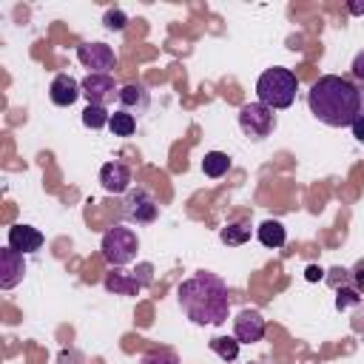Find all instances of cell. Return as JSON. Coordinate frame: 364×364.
<instances>
[{
  "label": "cell",
  "mask_w": 364,
  "mask_h": 364,
  "mask_svg": "<svg viewBox=\"0 0 364 364\" xmlns=\"http://www.w3.org/2000/svg\"><path fill=\"white\" fill-rule=\"evenodd\" d=\"M307 108L318 122L347 128L361 114V91L338 74H324L307 91Z\"/></svg>",
  "instance_id": "obj_1"
},
{
  "label": "cell",
  "mask_w": 364,
  "mask_h": 364,
  "mask_svg": "<svg viewBox=\"0 0 364 364\" xmlns=\"http://www.w3.org/2000/svg\"><path fill=\"white\" fill-rule=\"evenodd\" d=\"M182 313L193 324H225L230 313V299H228V284L216 273H196L185 279L176 290Z\"/></svg>",
  "instance_id": "obj_2"
},
{
  "label": "cell",
  "mask_w": 364,
  "mask_h": 364,
  "mask_svg": "<svg viewBox=\"0 0 364 364\" xmlns=\"http://www.w3.org/2000/svg\"><path fill=\"white\" fill-rule=\"evenodd\" d=\"M296 91H299V77L284 65H273V68L262 71L256 80V97L270 111L290 108L296 100Z\"/></svg>",
  "instance_id": "obj_3"
},
{
  "label": "cell",
  "mask_w": 364,
  "mask_h": 364,
  "mask_svg": "<svg viewBox=\"0 0 364 364\" xmlns=\"http://www.w3.org/2000/svg\"><path fill=\"white\" fill-rule=\"evenodd\" d=\"M136 250H139V239L131 228L125 225H114L105 230L102 242H100V253L102 259L111 264V267H125L136 259Z\"/></svg>",
  "instance_id": "obj_4"
},
{
  "label": "cell",
  "mask_w": 364,
  "mask_h": 364,
  "mask_svg": "<svg viewBox=\"0 0 364 364\" xmlns=\"http://www.w3.org/2000/svg\"><path fill=\"white\" fill-rule=\"evenodd\" d=\"M239 128H242V134L247 139H256V142L267 139L273 134V128H276V114L267 105H262L259 100L247 102V105L239 108Z\"/></svg>",
  "instance_id": "obj_5"
},
{
  "label": "cell",
  "mask_w": 364,
  "mask_h": 364,
  "mask_svg": "<svg viewBox=\"0 0 364 364\" xmlns=\"http://www.w3.org/2000/svg\"><path fill=\"white\" fill-rule=\"evenodd\" d=\"M151 273H154L151 262H142L139 270H134V273H122V270H114V267H111V273H105L102 284H105V290L114 293V296H136L142 287L151 284Z\"/></svg>",
  "instance_id": "obj_6"
},
{
  "label": "cell",
  "mask_w": 364,
  "mask_h": 364,
  "mask_svg": "<svg viewBox=\"0 0 364 364\" xmlns=\"http://www.w3.org/2000/svg\"><path fill=\"white\" fill-rule=\"evenodd\" d=\"M122 216H125L128 222H136V225H151V222L159 216V202H156L154 193L145 191V188L128 191L125 199H122Z\"/></svg>",
  "instance_id": "obj_7"
},
{
  "label": "cell",
  "mask_w": 364,
  "mask_h": 364,
  "mask_svg": "<svg viewBox=\"0 0 364 364\" xmlns=\"http://www.w3.org/2000/svg\"><path fill=\"white\" fill-rule=\"evenodd\" d=\"M77 60L88 68V74H111L117 65V54L105 43H82L77 46Z\"/></svg>",
  "instance_id": "obj_8"
},
{
  "label": "cell",
  "mask_w": 364,
  "mask_h": 364,
  "mask_svg": "<svg viewBox=\"0 0 364 364\" xmlns=\"http://www.w3.org/2000/svg\"><path fill=\"white\" fill-rule=\"evenodd\" d=\"M80 85H82V97L88 100V105L108 108L114 102V97L119 94V88H117V82H114L111 74H88Z\"/></svg>",
  "instance_id": "obj_9"
},
{
  "label": "cell",
  "mask_w": 364,
  "mask_h": 364,
  "mask_svg": "<svg viewBox=\"0 0 364 364\" xmlns=\"http://www.w3.org/2000/svg\"><path fill=\"white\" fill-rule=\"evenodd\" d=\"M264 316L253 307H245L236 318H233V336L239 344H256L264 338Z\"/></svg>",
  "instance_id": "obj_10"
},
{
  "label": "cell",
  "mask_w": 364,
  "mask_h": 364,
  "mask_svg": "<svg viewBox=\"0 0 364 364\" xmlns=\"http://www.w3.org/2000/svg\"><path fill=\"white\" fill-rule=\"evenodd\" d=\"M23 276H26V256L6 245L0 250V287L11 290L14 284L23 282Z\"/></svg>",
  "instance_id": "obj_11"
},
{
  "label": "cell",
  "mask_w": 364,
  "mask_h": 364,
  "mask_svg": "<svg viewBox=\"0 0 364 364\" xmlns=\"http://www.w3.org/2000/svg\"><path fill=\"white\" fill-rule=\"evenodd\" d=\"M100 185L108 193H128L131 191V168L125 162H119V159L105 162L100 168Z\"/></svg>",
  "instance_id": "obj_12"
},
{
  "label": "cell",
  "mask_w": 364,
  "mask_h": 364,
  "mask_svg": "<svg viewBox=\"0 0 364 364\" xmlns=\"http://www.w3.org/2000/svg\"><path fill=\"white\" fill-rule=\"evenodd\" d=\"M80 97H82V85H80L71 74H57V77L51 80V85H48V100H51L54 105H60V108L74 105Z\"/></svg>",
  "instance_id": "obj_13"
},
{
  "label": "cell",
  "mask_w": 364,
  "mask_h": 364,
  "mask_svg": "<svg viewBox=\"0 0 364 364\" xmlns=\"http://www.w3.org/2000/svg\"><path fill=\"white\" fill-rule=\"evenodd\" d=\"M9 247L17 253H37L43 247V233L34 225H11L9 228Z\"/></svg>",
  "instance_id": "obj_14"
},
{
  "label": "cell",
  "mask_w": 364,
  "mask_h": 364,
  "mask_svg": "<svg viewBox=\"0 0 364 364\" xmlns=\"http://www.w3.org/2000/svg\"><path fill=\"white\" fill-rule=\"evenodd\" d=\"M117 102H119V108L122 111H128V114H145L148 111V105H151V94H148V88L145 85H139V82H128V85H122L119 88V94H117Z\"/></svg>",
  "instance_id": "obj_15"
},
{
  "label": "cell",
  "mask_w": 364,
  "mask_h": 364,
  "mask_svg": "<svg viewBox=\"0 0 364 364\" xmlns=\"http://www.w3.org/2000/svg\"><path fill=\"white\" fill-rule=\"evenodd\" d=\"M256 236L264 247H282L287 242V230L279 219H264L259 228H256Z\"/></svg>",
  "instance_id": "obj_16"
},
{
  "label": "cell",
  "mask_w": 364,
  "mask_h": 364,
  "mask_svg": "<svg viewBox=\"0 0 364 364\" xmlns=\"http://www.w3.org/2000/svg\"><path fill=\"white\" fill-rule=\"evenodd\" d=\"M230 171V156L222 154V151H208L205 159H202V173L210 176V179H219Z\"/></svg>",
  "instance_id": "obj_17"
},
{
  "label": "cell",
  "mask_w": 364,
  "mask_h": 364,
  "mask_svg": "<svg viewBox=\"0 0 364 364\" xmlns=\"http://www.w3.org/2000/svg\"><path fill=\"white\" fill-rule=\"evenodd\" d=\"M219 239L228 245V247H239L250 239V225L247 222H228L222 230H219Z\"/></svg>",
  "instance_id": "obj_18"
},
{
  "label": "cell",
  "mask_w": 364,
  "mask_h": 364,
  "mask_svg": "<svg viewBox=\"0 0 364 364\" xmlns=\"http://www.w3.org/2000/svg\"><path fill=\"white\" fill-rule=\"evenodd\" d=\"M208 347H210L222 361H236V355H239V341H236V336H213V338L208 341Z\"/></svg>",
  "instance_id": "obj_19"
},
{
  "label": "cell",
  "mask_w": 364,
  "mask_h": 364,
  "mask_svg": "<svg viewBox=\"0 0 364 364\" xmlns=\"http://www.w3.org/2000/svg\"><path fill=\"white\" fill-rule=\"evenodd\" d=\"M108 128H111L114 136H131V134L136 131V117L128 114V111H122V108H117V111L111 114Z\"/></svg>",
  "instance_id": "obj_20"
},
{
  "label": "cell",
  "mask_w": 364,
  "mask_h": 364,
  "mask_svg": "<svg viewBox=\"0 0 364 364\" xmlns=\"http://www.w3.org/2000/svg\"><path fill=\"white\" fill-rule=\"evenodd\" d=\"M108 122H111L108 108H102V105H85V108H82V125H85V128L100 131V128H105Z\"/></svg>",
  "instance_id": "obj_21"
},
{
  "label": "cell",
  "mask_w": 364,
  "mask_h": 364,
  "mask_svg": "<svg viewBox=\"0 0 364 364\" xmlns=\"http://www.w3.org/2000/svg\"><path fill=\"white\" fill-rule=\"evenodd\" d=\"M361 301V293L353 287V284H344V287H336V310H347L353 304Z\"/></svg>",
  "instance_id": "obj_22"
},
{
  "label": "cell",
  "mask_w": 364,
  "mask_h": 364,
  "mask_svg": "<svg viewBox=\"0 0 364 364\" xmlns=\"http://www.w3.org/2000/svg\"><path fill=\"white\" fill-rule=\"evenodd\" d=\"M139 364H179V358L171 350H151L139 358Z\"/></svg>",
  "instance_id": "obj_23"
},
{
  "label": "cell",
  "mask_w": 364,
  "mask_h": 364,
  "mask_svg": "<svg viewBox=\"0 0 364 364\" xmlns=\"http://www.w3.org/2000/svg\"><path fill=\"white\" fill-rule=\"evenodd\" d=\"M102 23H105V28H111V31H122V28L128 26V14H125L122 9H108L105 17H102Z\"/></svg>",
  "instance_id": "obj_24"
},
{
  "label": "cell",
  "mask_w": 364,
  "mask_h": 364,
  "mask_svg": "<svg viewBox=\"0 0 364 364\" xmlns=\"http://www.w3.org/2000/svg\"><path fill=\"white\" fill-rule=\"evenodd\" d=\"M353 77H358L364 82V51H358L355 60H353Z\"/></svg>",
  "instance_id": "obj_25"
},
{
  "label": "cell",
  "mask_w": 364,
  "mask_h": 364,
  "mask_svg": "<svg viewBox=\"0 0 364 364\" xmlns=\"http://www.w3.org/2000/svg\"><path fill=\"white\" fill-rule=\"evenodd\" d=\"M353 287L358 290V293H364V262L355 267V273H353Z\"/></svg>",
  "instance_id": "obj_26"
},
{
  "label": "cell",
  "mask_w": 364,
  "mask_h": 364,
  "mask_svg": "<svg viewBox=\"0 0 364 364\" xmlns=\"http://www.w3.org/2000/svg\"><path fill=\"white\" fill-rule=\"evenodd\" d=\"M350 128H353V136H355L358 142H364V114H358V117H355V122H353Z\"/></svg>",
  "instance_id": "obj_27"
},
{
  "label": "cell",
  "mask_w": 364,
  "mask_h": 364,
  "mask_svg": "<svg viewBox=\"0 0 364 364\" xmlns=\"http://www.w3.org/2000/svg\"><path fill=\"white\" fill-rule=\"evenodd\" d=\"M304 279H307V282H318V279H324V270H321L318 264H310V267L304 270Z\"/></svg>",
  "instance_id": "obj_28"
},
{
  "label": "cell",
  "mask_w": 364,
  "mask_h": 364,
  "mask_svg": "<svg viewBox=\"0 0 364 364\" xmlns=\"http://www.w3.org/2000/svg\"><path fill=\"white\" fill-rule=\"evenodd\" d=\"M347 9H350L353 14H364V3H347Z\"/></svg>",
  "instance_id": "obj_29"
},
{
  "label": "cell",
  "mask_w": 364,
  "mask_h": 364,
  "mask_svg": "<svg viewBox=\"0 0 364 364\" xmlns=\"http://www.w3.org/2000/svg\"><path fill=\"white\" fill-rule=\"evenodd\" d=\"M361 114H364V91H361Z\"/></svg>",
  "instance_id": "obj_30"
}]
</instances>
